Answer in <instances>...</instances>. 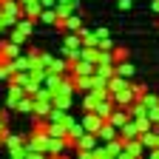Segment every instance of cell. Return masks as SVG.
<instances>
[{"instance_id":"cell-44","label":"cell","mask_w":159,"mask_h":159,"mask_svg":"<svg viewBox=\"0 0 159 159\" xmlns=\"http://www.w3.org/2000/svg\"><path fill=\"white\" fill-rule=\"evenodd\" d=\"M156 128H159V125H156Z\"/></svg>"},{"instance_id":"cell-25","label":"cell","mask_w":159,"mask_h":159,"mask_svg":"<svg viewBox=\"0 0 159 159\" xmlns=\"http://www.w3.org/2000/svg\"><path fill=\"white\" fill-rule=\"evenodd\" d=\"M111 54H114V63H122V60H128V57H131V54H128V48H122V46H114V51H111Z\"/></svg>"},{"instance_id":"cell-30","label":"cell","mask_w":159,"mask_h":159,"mask_svg":"<svg viewBox=\"0 0 159 159\" xmlns=\"http://www.w3.org/2000/svg\"><path fill=\"white\" fill-rule=\"evenodd\" d=\"M26 159H48L46 151H26Z\"/></svg>"},{"instance_id":"cell-17","label":"cell","mask_w":159,"mask_h":159,"mask_svg":"<svg viewBox=\"0 0 159 159\" xmlns=\"http://www.w3.org/2000/svg\"><path fill=\"white\" fill-rule=\"evenodd\" d=\"M68 68H71V63L66 57H54L51 66H48V71H54V74H68Z\"/></svg>"},{"instance_id":"cell-27","label":"cell","mask_w":159,"mask_h":159,"mask_svg":"<svg viewBox=\"0 0 159 159\" xmlns=\"http://www.w3.org/2000/svg\"><path fill=\"white\" fill-rule=\"evenodd\" d=\"M11 60H9V63H3V66H0V80H6V83H9V80H11Z\"/></svg>"},{"instance_id":"cell-2","label":"cell","mask_w":159,"mask_h":159,"mask_svg":"<svg viewBox=\"0 0 159 159\" xmlns=\"http://www.w3.org/2000/svg\"><path fill=\"white\" fill-rule=\"evenodd\" d=\"M66 148H68V139H63V136H51V134L46 136V145H43V151H46L48 156H60ZM68 151H71V148H68Z\"/></svg>"},{"instance_id":"cell-38","label":"cell","mask_w":159,"mask_h":159,"mask_svg":"<svg viewBox=\"0 0 159 159\" xmlns=\"http://www.w3.org/2000/svg\"><path fill=\"white\" fill-rule=\"evenodd\" d=\"M151 9L156 11V17H159V0H153V3H151Z\"/></svg>"},{"instance_id":"cell-3","label":"cell","mask_w":159,"mask_h":159,"mask_svg":"<svg viewBox=\"0 0 159 159\" xmlns=\"http://www.w3.org/2000/svg\"><path fill=\"white\" fill-rule=\"evenodd\" d=\"M94 71H97V63L94 60H85V57L74 60L71 68H68V74H74V77H85V74H94Z\"/></svg>"},{"instance_id":"cell-14","label":"cell","mask_w":159,"mask_h":159,"mask_svg":"<svg viewBox=\"0 0 159 159\" xmlns=\"http://www.w3.org/2000/svg\"><path fill=\"white\" fill-rule=\"evenodd\" d=\"M11 71H14V74H17V71H31V57H29V54L14 57V60H11Z\"/></svg>"},{"instance_id":"cell-24","label":"cell","mask_w":159,"mask_h":159,"mask_svg":"<svg viewBox=\"0 0 159 159\" xmlns=\"http://www.w3.org/2000/svg\"><path fill=\"white\" fill-rule=\"evenodd\" d=\"M40 11H43V6H40V3H34V6H26V9H23V17L40 20Z\"/></svg>"},{"instance_id":"cell-5","label":"cell","mask_w":159,"mask_h":159,"mask_svg":"<svg viewBox=\"0 0 159 159\" xmlns=\"http://www.w3.org/2000/svg\"><path fill=\"white\" fill-rule=\"evenodd\" d=\"M3 148H6L9 153H20V151H26V136H23V134H9V136L3 139Z\"/></svg>"},{"instance_id":"cell-28","label":"cell","mask_w":159,"mask_h":159,"mask_svg":"<svg viewBox=\"0 0 159 159\" xmlns=\"http://www.w3.org/2000/svg\"><path fill=\"white\" fill-rule=\"evenodd\" d=\"M111 77H102V74H94V88H108Z\"/></svg>"},{"instance_id":"cell-39","label":"cell","mask_w":159,"mask_h":159,"mask_svg":"<svg viewBox=\"0 0 159 159\" xmlns=\"http://www.w3.org/2000/svg\"><path fill=\"white\" fill-rule=\"evenodd\" d=\"M0 116H3V119H9V111H6L3 105H0Z\"/></svg>"},{"instance_id":"cell-15","label":"cell","mask_w":159,"mask_h":159,"mask_svg":"<svg viewBox=\"0 0 159 159\" xmlns=\"http://www.w3.org/2000/svg\"><path fill=\"white\" fill-rule=\"evenodd\" d=\"M14 111H20V114H34V97H31V94L20 97L17 105H14Z\"/></svg>"},{"instance_id":"cell-31","label":"cell","mask_w":159,"mask_h":159,"mask_svg":"<svg viewBox=\"0 0 159 159\" xmlns=\"http://www.w3.org/2000/svg\"><path fill=\"white\" fill-rule=\"evenodd\" d=\"M142 102H145L148 108H153V105H159V97H156V94H145V99H142Z\"/></svg>"},{"instance_id":"cell-22","label":"cell","mask_w":159,"mask_h":159,"mask_svg":"<svg viewBox=\"0 0 159 159\" xmlns=\"http://www.w3.org/2000/svg\"><path fill=\"white\" fill-rule=\"evenodd\" d=\"M71 102H74V97H66V94H54V108H66V111H71Z\"/></svg>"},{"instance_id":"cell-8","label":"cell","mask_w":159,"mask_h":159,"mask_svg":"<svg viewBox=\"0 0 159 159\" xmlns=\"http://www.w3.org/2000/svg\"><path fill=\"white\" fill-rule=\"evenodd\" d=\"M111 97H114V102H116V108H128L131 102H136V97H134L131 85H128V88H119V91H114Z\"/></svg>"},{"instance_id":"cell-9","label":"cell","mask_w":159,"mask_h":159,"mask_svg":"<svg viewBox=\"0 0 159 159\" xmlns=\"http://www.w3.org/2000/svg\"><path fill=\"white\" fill-rule=\"evenodd\" d=\"M99 145V136L97 134H91V131H85L83 136L77 139V145H74V151H94Z\"/></svg>"},{"instance_id":"cell-42","label":"cell","mask_w":159,"mask_h":159,"mask_svg":"<svg viewBox=\"0 0 159 159\" xmlns=\"http://www.w3.org/2000/svg\"><path fill=\"white\" fill-rule=\"evenodd\" d=\"M105 159H116V156H114V153H108V156H105Z\"/></svg>"},{"instance_id":"cell-18","label":"cell","mask_w":159,"mask_h":159,"mask_svg":"<svg viewBox=\"0 0 159 159\" xmlns=\"http://www.w3.org/2000/svg\"><path fill=\"white\" fill-rule=\"evenodd\" d=\"M74 77V74H71ZM74 85H77V91H91L94 88V74H85V77H74Z\"/></svg>"},{"instance_id":"cell-10","label":"cell","mask_w":159,"mask_h":159,"mask_svg":"<svg viewBox=\"0 0 159 159\" xmlns=\"http://www.w3.org/2000/svg\"><path fill=\"white\" fill-rule=\"evenodd\" d=\"M83 48V37H80V31H66L63 37V54L66 51H80Z\"/></svg>"},{"instance_id":"cell-1","label":"cell","mask_w":159,"mask_h":159,"mask_svg":"<svg viewBox=\"0 0 159 159\" xmlns=\"http://www.w3.org/2000/svg\"><path fill=\"white\" fill-rule=\"evenodd\" d=\"M34 23H37V20H31V17H20V20H17V26L11 29V34H9V37L14 40V43H20V46H23L26 40L34 34Z\"/></svg>"},{"instance_id":"cell-34","label":"cell","mask_w":159,"mask_h":159,"mask_svg":"<svg viewBox=\"0 0 159 159\" xmlns=\"http://www.w3.org/2000/svg\"><path fill=\"white\" fill-rule=\"evenodd\" d=\"M142 159H159V148H151V151H148Z\"/></svg>"},{"instance_id":"cell-43","label":"cell","mask_w":159,"mask_h":159,"mask_svg":"<svg viewBox=\"0 0 159 159\" xmlns=\"http://www.w3.org/2000/svg\"><path fill=\"white\" fill-rule=\"evenodd\" d=\"M48 159H60V156H48Z\"/></svg>"},{"instance_id":"cell-40","label":"cell","mask_w":159,"mask_h":159,"mask_svg":"<svg viewBox=\"0 0 159 159\" xmlns=\"http://www.w3.org/2000/svg\"><path fill=\"white\" fill-rule=\"evenodd\" d=\"M60 159H71V156H68V151H63V153H60Z\"/></svg>"},{"instance_id":"cell-12","label":"cell","mask_w":159,"mask_h":159,"mask_svg":"<svg viewBox=\"0 0 159 159\" xmlns=\"http://www.w3.org/2000/svg\"><path fill=\"white\" fill-rule=\"evenodd\" d=\"M128 119H131L128 108H114V114L108 116V122H111V125H116V128H122V125L128 122Z\"/></svg>"},{"instance_id":"cell-13","label":"cell","mask_w":159,"mask_h":159,"mask_svg":"<svg viewBox=\"0 0 159 159\" xmlns=\"http://www.w3.org/2000/svg\"><path fill=\"white\" fill-rule=\"evenodd\" d=\"M119 136H122V139H134V136H139V125H136V119H134V116L128 119L122 128H119Z\"/></svg>"},{"instance_id":"cell-21","label":"cell","mask_w":159,"mask_h":159,"mask_svg":"<svg viewBox=\"0 0 159 159\" xmlns=\"http://www.w3.org/2000/svg\"><path fill=\"white\" fill-rule=\"evenodd\" d=\"M128 85H131V80H125V77L114 74V77H111V83H108V91L114 94V91H119V88H128Z\"/></svg>"},{"instance_id":"cell-6","label":"cell","mask_w":159,"mask_h":159,"mask_svg":"<svg viewBox=\"0 0 159 159\" xmlns=\"http://www.w3.org/2000/svg\"><path fill=\"white\" fill-rule=\"evenodd\" d=\"M0 54H3L6 60H14V57H20V54H23V46H20V43H14L11 37H6V40H0Z\"/></svg>"},{"instance_id":"cell-11","label":"cell","mask_w":159,"mask_h":159,"mask_svg":"<svg viewBox=\"0 0 159 159\" xmlns=\"http://www.w3.org/2000/svg\"><path fill=\"white\" fill-rule=\"evenodd\" d=\"M97 136H99V142H111L114 136H119V128H116V125H111L108 119H105V122H102V128L97 131Z\"/></svg>"},{"instance_id":"cell-16","label":"cell","mask_w":159,"mask_h":159,"mask_svg":"<svg viewBox=\"0 0 159 159\" xmlns=\"http://www.w3.org/2000/svg\"><path fill=\"white\" fill-rule=\"evenodd\" d=\"M116 74L125 77V80H134V77H136V68H134L131 60H122V63H116Z\"/></svg>"},{"instance_id":"cell-33","label":"cell","mask_w":159,"mask_h":159,"mask_svg":"<svg viewBox=\"0 0 159 159\" xmlns=\"http://www.w3.org/2000/svg\"><path fill=\"white\" fill-rule=\"evenodd\" d=\"M77 159H94V151H77Z\"/></svg>"},{"instance_id":"cell-29","label":"cell","mask_w":159,"mask_h":159,"mask_svg":"<svg viewBox=\"0 0 159 159\" xmlns=\"http://www.w3.org/2000/svg\"><path fill=\"white\" fill-rule=\"evenodd\" d=\"M99 48L102 51H114V37H102L99 40Z\"/></svg>"},{"instance_id":"cell-20","label":"cell","mask_w":159,"mask_h":159,"mask_svg":"<svg viewBox=\"0 0 159 159\" xmlns=\"http://www.w3.org/2000/svg\"><path fill=\"white\" fill-rule=\"evenodd\" d=\"M80 37H83V46H97V48H99V34H97V31H88V29L83 26V29H80Z\"/></svg>"},{"instance_id":"cell-26","label":"cell","mask_w":159,"mask_h":159,"mask_svg":"<svg viewBox=\"0 0 159 159\" xmlns=\"http://www.w3.org/2000/svg\"><path fill=\"white\" fill-rule=\"evenodd\" d=\"M131 91H134L136 99H145V94H148V88H145L142 83H134V80H131Z\"/></svg>"},{"instance_id":"cell-35","label":"cell","mask_w":159,"mask_h":159,"mask_svg":"<svg viewBox=\"0 0 159 159\" xmlns=\"http://www.w3.org/2000/svg\"><path fill=\"white\" fill-rule=\"evenodd\" d=\"M116 6H119V9H122V11H128V9L134 6V0H119V3H116Z\"/></svg>"},{"instance_id":"cell-23","label":"cell","mask_w":159,"mask_h":159,"mask_svg":"<svg viewBox=\"0 0 159 159\" xmlns=\"http://www.w3.org/2000/svg\"><path fill=\"white\" fill-rule=\"evenodd\" d=\"M40 23L54 26V23H57V9H43V11H40Z\"/></svg>"},{"instance_id":"cell-4","label":"cell","mask_w":159,"mask_h":159,"mask_svg":"<svg viewBox=\"0 0 159 159\" xmlns=\"http://www.w3.org/2000/svg\"><path fill=\"white\" fill-rule=\"evenodd\" d=\"M20 97H26V85H23V83H14V80H11V83H9V94H6V108L14 111V105H17V99H20Z\"/></svg>"},{"instance_id":"cell-19","label":"cell","mask_w":159,"mask_h":159,"mask_svg":"<svg viewBox=\"0 0 159 159\" xmlns=\"http://www.w3.org/2000/svg\"><path fill=\"white\" fill-rule=\"evenodd\" d=\"M63 77H66V74H54V71H46V77H43V85H46L48 91H57V85L63 83Z\"/></svg>"},{"instance_id":"cell-36","label":"cell","mask_w":159,"mask_h":159,"mask_svg":"<svg viewBox=\"0 0 159 159\" xmlns=\"http://www.w3.org/2000/svg\"><path fill=\"white\" fill-rule=\"evenodd\" d=\"M34 3H40V0H20V6H23V9L26 6H34Z\"/></svg>"},{"instance_id":"cell-41","label":"cell","mask_w":159,"mask_h":159,"mask_svg":"<svg viewBox=\"0 0 159 159\" xmlns=\"http://www.w3.org/2000/svg\"><path fill=\"white\" fill-rule=\"evenodd\" d=\"M3 63H9V60H6V57H3V54H0V66H3Z\"/></svg>"},{"instance_id":"cell-32","label":"cell","mask_w":159,"mask_h":159,"mask_svg":"<svg viewBox=\"0 0 159 159\" xmlns=\"http://www.w3.org/2000/svg\"><path fill=\"white\" fill-rule=\"evenodd\" d=\"M57 3H60V0H40V6H43V9H57Z\"/></svg>"},{"instance_id":"cell-37","label":"cell","mask_w":159,"mask_h":159,"mask_svg":"<svg viewBox=\"0 0 159 159\" xmlns=\"http://www.w3.org/2000/svg\"><path fill=\"white\" fill-rule=\"evenodd\" d=\"M6 31H9V26L3 23V17H0V34H6Z\"/></svg>"},{"instance_id":"cell-7","label":"cell","mask_w":159,"mask_h":159,"mask_svg":"<svg viewBox=\"0 0 159 159\" xmlns=\"http://www.w3.org/2000/svg\"><path fill=\"white\" fill-rule=\"evenodd\" d=\"M80 122H83V125H85V131H91V134H97L99 128H102V122H105V119H102V116H99L97 111H85V114H83V119H80Z\"/></svg>"}]
</instances>
